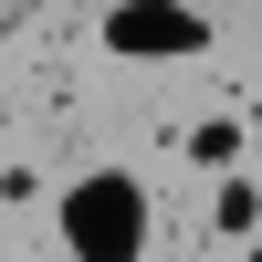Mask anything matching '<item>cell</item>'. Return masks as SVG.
Wrapping results in <instances>:
<instances>
[{
    "label": "cell",
    "instance_id": "6da1fadb",
    "mask_svg": "<svg viewBox=\"0 0 262 262\" xmlns=\"http://www.w3.org/2000/svg\"><path fill=\"white\" fill-rule=\"evenodd\" d=\"M53 242L63 262H147L158 252V200L137 168H74L53 189Z\"/></svg>",
    "mask_w": 262,
    "mask_h": 262
},
{
    "label": "cell",
    "instance_id": "7a4b0ae2",
    "mask_svg": "<svg viewBox=\"0 0 262 262\" xmlns=\"http://www.w3.org/2000/svg\"><path fill=\"white\" fill-rule=\"evenodd\" d=\"M95 42L116 63H189V53H210V11L200 0H105Z\"/></svg>",
    "mask_w": 262,
    "mask_h": 262
},
{
    "label": "cell",
    "instance_id": "3957f363",
    "mask_svg": "<svg viewBox=\"0 0 262 262\" xmlns=\"http://www.w3.org/2000/svg\"><path fill=\"white\" fill-rule=\"evenodd\" d=\"M210 231H221V242H252V231H262V179H252V168H221V200H210Z\"/></svg>",
    "mask_w": 262,
    "mask_h": 262
},
{
    "label": "cell",
    "instance_id": "277c9868",
    "mask_svg": "<svg viewBox=\"0 0 262 262\" xmlns=\"http://www.w3.org/2000/svg\"><path fill=\"white\" fill-rule=\"evenodd\" d=\"M189 158H200V168H242L252 137H242V126H200V137H189Z\"/></svg>",
    "mask_w": 262,
    "mask_h": 262
}]
</instances>
